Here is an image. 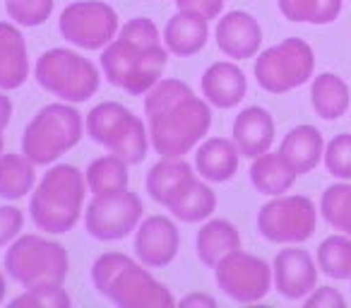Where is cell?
<instances>
[{
  "instance_id": "7402d4cb",
  "label": "cell",
  "mask_w": 351,
  "mask_h": 308,
  "mask_svg": "<svg viewBox=\"0 0 351 308\" xmlns=\"http://www.w3.org/2000/svg\"><path fill=\"white\" fill-rule=\"evenodd\" d=\"M241 152L234 140L226 137H210L195 152V171L210 183H224L239 171Z\"/></svg>"
},
{
  "instance_id": "7c38bea8",
  "label": "cell",
  "mask_w": 351,
  "mask_h": 308,
  "mask_svg": "<svg viewBox=\"0 0 351 308\" xmlns=\"http://www.w3.org/2000/svg\"><path fill=\"white\" fill-rule=\"evenodd\" d=\"M60 36L80 49L97 51L118 34V12L101 0H77L65 5L58 17Z\"/></svg>"
},
{
  "instance_id": "5bb4252c",
  "label": "cell",
  "mask_w": 351,
  "mask_h": 308,
  "mask_svg": "<svg viewBox=\"0 0 351 308\" xmlns=\"http://www.w3.org/2000/svg\"><path fill=\"white\" fill-rule=\"evenodd\" d=\"M217 287L236 303H255L272 287V268L258 255L236 248L217 263Z\"/></svg>"
},
{
  "instance_id": "ac0fdd59",
  "label": "cell",
  "mask_w": 351,
  "mask_h": 308,
  "mask_svg": "<svg viewBox=\"0 0 351 308\" xmlns=\"http://www.w3.org/2000/svg\"><path fill=\"white\" fill-rule=\"evenodd\" d=\"M248 80L236 63L219 60L212 63L202 75V94L217 108H234L245 99Z\"/></svg>"
},
{
  "instance_id": "9a60e30c",
  "label": "cell",
  "mask_w": 351,
  "mask_h": 308,
  "mask_svg": "<svg viewBox=\"0 0 351 308\" xmlns=\"http://www.w3.org/2000/svg\"><path fill=\"white\" fill-rule=\"evenodd\" d=\"M135 255L145 268L161 270L173 263L181 248V234L178 226L164 215H152L137 226L135 241H132Z\"/></svg>"
},
{
  "instance_id": "3957f363",
  "label": "cell",
  "mask_w": 351,
  "mask_h": 308,
  "mask_svg": "<svg viewBox=\"0 0 351 308\" xmlns=\"http://www.w3.org/2000/svg\"><path fill=\"white\" fill-rule=\"evenodd\" d=\"M147 193L154 202L164 205L176 220L181 222H205L217 210V196L205 181L197 178L188 162L161 157L147 171Z\"/></svg>"
},
{
  "instance_id": "d6986e66",
  "label": "cell",
  "mask_w": 351,
  "mask_h": 308,
  "mask_svg": "<svg viewBox=\"0 0 351 308\" xmlns=\"http://www.w3.org/2000/svg\"><path fill=\"white\" fill-rule=\"evenodd\" d=\"M234 142L243 157H260L274 142V121L263 106H248L234 121Z\"/></svg>"
},
{
  "instance_id": "f35d334b",
  "label": "cell",
  "mask_w": 351,
  "mask_h": 308,
  "mask_svg": "<svg viewBox=\"0 0 351 308\" xmlns=\"http://www.w3.org/2000/svg\"><path fill=\"white\" fill-rule=\"evenodd\" d=\"M10 116H12V102L3 94V89H0V128L5 130V126L10 123Z\"/></svg>"
},
{
  "instance_id": "8d00e7d4",
  "label": "cell",
  "mask_w": 351,
  "mask_h": 308,
  "mask_svg": "<svg viewBox=\"0 0 351 308\" xmlns=\"http://www.w3.org/2000/svg\"><path fill=\"white\" fill-rule=\"evenodd\" d=\"M308 308H341L344 306V296L332 287H320L315 289V294L306 298Z\"/></svg>"
},
{
  "instance_id": "44dd1931",
  "label": "cell",
  "mask_w": 351,
  "mask_h": 308,
  "mask_svg": "<svg viewBox=\"0 0 351 308\" xmlns=\"http://www.w3.org/2000/svg\"><path fill=\"white\" fill-rule=\"evenodd\" d=\"M207 39H210V25H207V17L197 15V12L181 10L164 27V46L169 49V54L178 56V58L200 54Z\"/></svg>"
},
{
  "instance_id": "74e56055",
  "label": "cell",
  "mask_w": 351,
  "mask_h": 308,
  "mask_svg": "<svg viewBox=\"0 0 351 308\" xmlns=\"http://www.w3.org/2000/svg\"><path fill=\"white\" fill-rule=\"evenodd\" d=\"M178 306L181 308H215L217 301L210 296V294H191V296H183L181 301H178Z\"/></svg>"
},
{
  "instance_id": "8992f818",
  "label": "cell",
  "mask_w": 351,
  "mask_h": 308,
  "mask_svg": "<svg viewBox=\"0 0 351 308\" xmlns=\"http://www.w3.org/2000/svg\"><path fill=\"white\" fill-rule=\"evenodd\" d=\"M68 250L65 246L44 236H17L5 253V270L25 289H53L63 287L68 277Z\"/></svg>"
},
{
  "instance_id": "30bf717a",
  "label": "cell",
  "mask_w": 351,
  "mask_h": 308,
  "mask_svg": "<svg viewBox=\"0 0 351 308\" xmlns=\"http://www.w3.org/2000/svg\"><path fill=\"white\" fill-rule=\"evenodd\" d=\"M315 56L303 39H284L263 51L255 60V80L269 94H284L306 84L313 78Z\"/></svg>"
},
{
  "instance_id": "836d02e7",
  "label": "cell",
  "mask_w": 351,
  "mask_h": 308,
  "mask_svg": "<svg viewBox=\"0 0 351 308\" xmlns=\"http://www.w3.org/2000/svg\"><path fill=\"white\" fill-rule=\"evenodd\" d=\"M12 308L17 306H46V308H68L70 296L63 287L53 289H25V294L10 301Z\"/></svg>"
},
{
  "instance_id": "f546056e",
  "label": "cell",
  "mask_w": 351,
  "mask_h": 308,
  "mask_svg": "<svg viewBox=\"0 0 351 308\" xmlns=\"http://www.w3.org/2000/svg\"><path fill=\"white\" fill-rule=\"evenodd\" d=\"M317 268L332 279H351V236H330L322 241Z\"/></svg>"
},
{
  "instance_id": "f1b7e54d",
  "label": "cell",
  "mask_w": 351,
  "mask_h": 308,
  "mask_svg": "<svg viewBox=\"0 0 351 308\" xmlns=\"http://www.w3.org/2000/svg\"><path fill=\"white\" fill-rule=\"evenodd\" d=\"M277 3L289 22L330 25L341 12V0H277Z\"/></svg>"
},
{
  "instance_id": "52a82bcc",
  "label": "cell",
  "mask_w": 351,
  "mask_h": 308,
  "mask_svg": "<svg viewBox=\"0 0 351 308\" xmlns=\"http://www.w3.org/2000/svg\"><path fill=\"white\" fill-rule=\"evenodd\" d=\"M82 137V113L68 104L44 106L22 135V154L34 162V167H49L56 159L68 154Z\"/></svg>"
},
{
  "instance_id": "d590c367",
  "label": "cell",
  "mask_w": 351,
  "mask_h": 308,
  "mask_svg": "<svg viewBox=\"0 0 351 308\" xmlns=\"http://www.w3.org/2000/svg\"><path fill=\"white\" fill-rule=\"evenodd\" d=\"M176 5H178V10L197 12L207 20H215L224 10V0H176Z\"/></svg>"
},
{
  "instance_id": "4316f807",
  "label": "cell",
  "mask_w": 351,
  "mask_h": 308,
  "mask_svg": "<svg viewBox=\"0 0 351 308\" xmlns=\"http://www.w3.org/2000/svg\"><path fill=\"white\" fill-rule=\"evenodd\" d=\"M34 188V162L25 154H0V198L20 200Z\"/></svg>"
},
{
  "instance_id": "9c48e42d",
  "label": "cell",
  "mask_w": 351,
  "mask_h": 308,
  "mask_svg": "<svg viewBox=\"0 0 351 308\" xmlns=\"http://www.w3.org/2000/svg\"><path fill=\"white\" fill-rule=\"evenodd\" d=\"M36 82L63 102H87L97 94L101 78L92 60L70 49H49L36 60Z\"/></svg>"
},
{
  "instance_id": "e575fe53",
  "label": "cell",
  "mask_w": 351,
  "mask_h": 308,
  "mask_svg": "<svg viewBox=\"0 0 351 308\" xmlns=\"http://www.w3.org/2000/svg\"><path fill=\"white\" fill-rule=\"evenodd\" d=\"M25 226V215L17 207H0V248L10 246Z\"/></svg>"
},
{
  "instance_id": "d4e9b609",
  "label": "cell",
  "mask_w": 351,
  "mask_h": 308,
  "mask_svg": "<svg viewBox=\"0 0 351 308\" xmlns=\"http://www.w3.org/2000/svg\"><path fill=\"white\" fill-rule=\"evenodd\" d=\"M296 181V171L284 162L279 152H265L250 167V183L263 196H282Z\"/></svg>"
},
{
  "instance_id": "603a6c76",
  "label": "cell",
  "mask_w": 351,
  "mask_h": 308,
  "mask_svg": "<svg viewBox=\"0 0 351 308\" xmlns=\"http://www.w3.org/2000/svg\"><path fill=\"white\" fill-rule=\"evenodd\" d=\"M322 150H325V142H322L320 130L313 126H298L282 140L279 154L296 171V176H303L320 164L322 154H325Z\"/></svg>"
},
{
  "instance_id": "60d3db41",
  "label": "cell",
  "mask_w": 351,
  "mask_h": 308,
  "mask_svg": "<svg viewBox=\"0 0 351 308\" xmlns=\"http://www.w3.org/2000/svg\"><path fill=\"white\" fill-rule=\"evenodd\" d=\"M0 152H3V128H0Z\"/></svg>"
},
{
  "instance_id": "6da1fadb",
  "label": "cell",
  "mask_w": 351,
  "mask_h": 308,
  "mask_svg": "<svg viewBox=\"0 0 351 308\" xmlns=\"http://www.w3.org/2000/svg\"><path fill=\"white\" fill-rule=\"evenodd\" d=\"M145 116L149 142L156 154L178 159L210 132V102L195 97L183 80H159L145 94Z\"/></svg>"
},
{
  "instance_id": "cb8c5ba5",
  "label": "cell",
  "mask_w": 351,
  "mask_h": 308,
  "mask_svg": "<svg viewBox=\"0 0 351 308\" xmlns=\"http://www.w3.org/2000/svg\"><path fill=\"white\" fill-rule=\"evenodd\" d=\"M197 258L202 265L215 270L224 255H229L231 250L241 248V234L231 222L226 220H210L200 226L195 239Z\"/></svg>"
},
{
  "instance_id": "7a4b0ae2",
  "label": "cell",
  "mask_w": 351,
  "mask_h": 308,
  "mask_svg": "<svg viewBox=\"0 0 351 308\" xmlns=\"http://www.w3.org/2000/svg\"><path fill=\"white\" fill-rule=\"evenodd\" d=\"M169 60V49L161 46V36L149 17H135L108 46H104L101 70L113 87L140 97L161 80Z\"/></svg>"
},
{
  "instance_id": "277c9868",
  "label": "cell",
  "mask_w": 351,
  "mask_h": 308,
  "mask_svg": "<svg viewBox=\"0 0 351 308\" xmlns=\"http://www.w3.org/2000/svg\"><path fill=\"white\" fill-rule=\"evenodd\" d=\"M92 282L101 296L121 308H171L176 303L169 289L156 282L145 265L118 250L94 260Z\"/></svg>"
},
{
  "instance_id": "ba28073f",
  "label": "cell",
  "mask_w": 351,
  "mask_h": 308,
  "mask_svg": "<svg viewBox=\"0 0 351 308\" xmlns=\"http://www.w3.org/2000/svg\"><path fill=\"white\" fill-rule=\"evenodd\" d=\"M87 135L132 167L145 162L149 152V130L142 118L118 102L97 104L87 113Z\"/></svg>"
},
{
  "instance_id": "ab89813d",
  "label": "cell",
  "mask_w": 351,
  "mask_h": 308,
  "mask_svg": "<svg viewBox=\"0 0 351 308\" xmlns=\"http://www.w3.org/2000/svg\"><path fill=\"white\" fill-rule=\"evenodd\" d=\"M5 292H8V287H5V277L0 274V303H3V298H5Z\"/></svg>"
},
{
  "instance_id": "e0dca14e",
  "label": "cell",
  "mask_w": 351,
  "mask_h": 308,
  "mask_svg": "<svg viewBox=\"0 0 351 308\" xmlns=\"http://www.w3.org/2000/svg\"><path fill=\"white\" fill-rule=\"evenodd\" d=\"M217 46L224 56L234 60L253 58L260 51L263 44V29H260L258 20L243 10L226 12L215 29Z\"/></svg>"
},
{
  "instance_id": "4fadbf2b",
  "label": "cell",
  "mask_w": 351,
  "mask_h": 308,
  "mask_svg": "<svg viewBox=\"0 0 351 308\" xmlns=\"http://www.w3.org/2000/svg\"><path fill=\"white\" fill-rule=\"evenodd\" d=\"M142 200L132 191L94 196L84 212V229L97 241H121L137 229L142 220Z\"/></svg>"
},
{
  "instance_id": "484cf974",
  "label": "cell",
  "mask_w": 351,
  "mask_h": 308,
  "mask_svg": "<svg viewBox=\"0 0 351 308\" xmlns=\"http://www.w3.org/2000/svg\"><path fill=\"white\" fill-rule=\"evenodd\" d=\"M311 102L313 108L320 118L325 121H337L339 116H344L349 108V87L346 82L335 73H322L313 80L311 87Z\"/></svg>"
},
{
  "instance_id": "5b68a950",
  "label": "cell",
  "mask_w": 351,
  "mask_h": 308,
  "mask_svg": "<svg viewBox=\"0 0 351 308\" xmlns=\"http://www.w3.org/2000/svg\"><path fill=\"white\" fill-rule=\"evenodd\" d=\"M84 191L87 181L82 171L70 164L51 167L29 200V215L36 229L46 234H68L82 215Z\"/></svg>"
},
{
  "instance_id": "2e32d148",
  "label": "cell",
  "mask_w": 351,
  "mask_h": 308,
  "mask_svg": "<svg viewBox=\"0 0 351 308\" xmlns=\"http://www.w3.org/2000/svg\"><path fill=\"white\" fill-rule=\"evenodd\" d=\"M274 287L284 298H306L308 294L315 292L317 270L313 263L311 253L303 248H284L277 253L272 265Z\"/></svg>"
},
{
  "instance_id": "ffe728a7",
  "label": "cell",
  "mask_w": 351,
  "mask_h": 308,
  "mask_svg": "<svg viewBox=\"0 0 351 308\" xmlns=\"http://www.w3.org/2000/svg\"><path fill=\"white\" fill-rule=\"evenodd\" d=\"M29 78V56L22 32L10 22H0V89L12 92Z\"/></svg>"
},
{
  "instance_id": "d6a6232c",
  "label": "cell",
  "mask_w": 351,
  "mask_h": 308,
  "mask_svg": "<svg viewBox=\"0 0 351 308\" xmlns=\"http://www.w3.org/2000/svg\"><path fill=\"white\" fill-rule=\"evenodd\" d=\"M325 167L332 176L351 178V135L349 132H341V135L330 140V145H327V150H325Z\"/></svg>"
},
{
  "instance_id": "83f0119b",
  "label": "cell",
  "mask_w": 351,
  "mask_h": 308,
  "mask_svg": "<svg viewBox=\"0 0 351 308\" xmlns=\"http://www.w3.org/2000/svg\"><path fill=\"white\" fill-rule=\"evenodd\" d=\"M84 181L92 188L94 196L101 193H116L128 188V162L121 159L118 154H104V157L94 159L84 171Z\"/></svg>"
},
{
  "instance_id": "4dcf8cb0",
  "label": "cell",
  "mask_w": 351,
  "mask_h": 308,
  "mask_svg": "<svg viewBox=\"0 0 351 308\" xmlns=\"http://www.w3.org/2000/svg\"><path fill=\"white\" fill-rule=\"evenodd\" d=\"M320 212L335 231L351 236V186L337 183L322 193Z\"/></svg>"
},
{
  "instance_id": "1f68e13d",
  "label": "cell",
  "mask_w": 351,
  "mask_h": 308,
  "mask_svg": "<svg viewBox=\"0 0 351 308\" xmlns=\"http://www.w3.org/2000/svg\"><path fill=\"white\" fill-rule=\"evenodd\" d=\"M5 10L20 27H41L53 12V0H5Z\"/></svg>"
},
{
  "instance_id": "8fae6325",
  "label": "cell",
  "mask_w": 351,
  "mask_h": 308,
  "mask_svg": "<svg viewBox=\"0 0 351 308\" xmlns=\"http://www.w3.org/2000/svg\"><path fill=\"white\" fill-rule=\"evenodd\" d=\"M317 212L306 196H274L258 212V231L272 244H303L313 236Z\"/></svg>"
}]
</instances>
